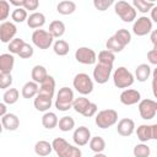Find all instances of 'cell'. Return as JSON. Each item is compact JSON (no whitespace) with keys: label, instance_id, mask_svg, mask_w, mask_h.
I'll use <instances>...</instances> for the list:
<instances>
[{"label":"cell","instance_id":"cell-1","mask_svg":"<svg viewBox=\"0 0 157 157\" xmlns=\"http://www.w3.org/2000/svg\"><path fill=\"white\" fill-rule=\"evenodd\" d=\"M113 82L118 88H126L134 83V75L126 67L119 66L113 74Z\"/></svg>","mask_w":157,"mask_h":157},{"label":"cell","instance_id":"cell-2","mask_svg":"<svg viewBox=\"0 0 157 157\" xmlns=\"http://www.w3.org/2000/svg\"><path fill=\"white\" fill-rule=\"evenodd\" d=\"M118 120V113L115 109H103L96 115V124L101 129H107L114 125Z\"/></svg>","mask_w":157,"mask_h":157},{"label":"cell","instance_id":"cell-3","mask_svg":"<svg viewBox=\"0 0 157 157\" xmlns=\"http://www.w3.org/2000/svg\"><path fill=\"white\" fill-rule=\"evenodd\" d=\"M74 101V92L69 87H61L56 94V101H55V107L59 110H67L71 108Z\"/></svg>","mask_w":157,"mask_h":157},{"label":"cell","instance_id":"cell-4","mask_svg":"<svg viewBox=\"0 0 157 157\" xmlns=\"http://www.w3.org/2000/svg\"><path fill=\"white\" fill-rule=\"evenodd\" d=\"M72 83H74V87L76 88V91L81 94H88L93 90V82H92L91 77L85 72H80V74L75 75Z\"/></svg>","mask_w":157,"mask_h":157},{"label":"cell","instance_id":"cell-5","mask_svg":"<svg viewBox=\"0 0 157 157\" xmlns=\"http://www.w3.org/2000/svg\"><path fill=\"white\" fill-rule=\"evenodd\" d=\"M114 7H115L117 15H118L123 21L130 22V21L135 20V17H136V10H135L129 2H126V1H124V0H119V1L115 2Z\"/></svg>","mask_w":157,"mask_h":157},{"label":"cell","instance_id":"cell-6","mask_svg":"<svg viewBox=\"0 0 157 157\" xmlns=\"http://www.w3.org/2000/svg\"><path fill=\"white\" fill-rule=\"evenodd\" d=\"M53 36L45 29H34L32 33V42L39 49H48L53 43Z\"/></svg>","mask_w":157,"mask_h":157},{"label":"cell","instance_id":"cell-7","mask_svg":"<svg viewBox=\"0 0 157 157\" xmlns=\"http://www.w3.org/2000/svg\"><path fill=\"white\" fill-rule=\"evenodd\" d=\"M139 112L142 119H146V120L152 119L157 112V102L150 98L141 99L139 102Z\"/></svg>","mask_w":157,"mask_h":157},{"label":"cell","instance_id":"cell-8","mask_svg":"<svg viewBox=\"0 0 157 157\" xmlns=\"http://www.w3.org/2000/svg\"><path fill=\"white\" fill-rule=\"evenodd\" d=\"M75 59L78 63L91 65V64H94L96 63L97 55H96V52L93 49H91L88 47H80L75 52Z\"/></svg>","mask_w":157,"mask_h":157},{"label":"cell","instance_id":"cell-9","mask_svg":"<svg viewBox=\"0 0 157 157\" xmlns=\"http://www.w3.org/2000/svg\"><path fill=\"white\" fill-rule=\"evenodd\" d=\"M113 65H107V64H101L98 63L94 69H93V78L98 83H105L112 74Z\"/></svg>","mask_w":157,"mask_h":157},{"label":"cell","instance_id":"cell-10","mask_svg":"<svg viewBox=\"0 0 157 157\" xmlns=\"http://www.w3.org/2000/svg\"><path fill=\"white\" fill-rule=\"evenodd\" d=\"M151 29H152V21L147 16L139 17L132 25V31L136 36H145L150 33Z\"/></svg>","mask_w":157,"mask_h":157},{"label":"cell","instance_id":"cell-11","mask_svg":"<svg viewBox=\"0 0 157 157\" xmlns=\"http://www.w3.org/2000/svg\"><path fill=\"white\" fill-rule=\"evenodd\" d=\"M17 28L15 26V23L10 22V21H4L0 25V40L2 43H10V39H13V36L16 34Z\"/></svg>","mask_w":157,"mask_h":157},{"label":"cell","instance_id":"cell-12","mask_svg":"<svg viewBox=\"0 0 157 157\" xmlns=\"http://www.w3.org/2000/svg\"><path fill=\"white\" fill-rule=\"evenodd\" d=\"M72 139H74V142L76 145L83 146V145H86L90 141V139H91V131H90L88 128H86L83 125L82 126H78V128L75 129L74 135H72Z\"/></svg>","mask_w":157,"mask_h":157},{"label":"cell","instance_id":"cell-13","mask_svg":"<svg viewBox=\"0 0 157 157\" xmlns=\"http://www.w3.org/2000/svg\"><path fill=\"white\" fill-rule=\"evenodd\" d=\"M140 98H141V94L139 91L136 90H132V88H129V90H124L121 93H120V102L125 105H131V104H135L137 102H140Z\"/></svg>","mask_w":157,"mask_h":157},{"label":"cell","instance_id":"cell-14","mask_svg":"<svg viewBox=\"0 0 157 157\" xmlns=\"http://www.w3.org/2000/svg\"><path fill=\"white\" fill-rule=\"evenodd\" d=\"M134 129H135V123L130 118H123L118 121L117 131L121 136H130L134 132Z\"/></svg>","mask_w":157,"mask_h":157},{"label":"cell","instance_id":"cell-15","mask_svg":"<svg viewBox=\"0 0 157 157\" xmlns=\"http://www.w3.org/2000/svg\"><path fill=\"white\" fill-rule=\"evenodd\" d=\"M1 124H2V128L4 129L10 130V131H13V130H16L20 126V119L13 113H6L1 118Z\"/></svg>","mask_w":157,"mask_h":157},{"label":"cell","instance_id":"cell-16","mask_svg":"<svg viewBox=\"0 0 157 157\" xmlns=\"http://www.w3.org/2000/svg\"><path fill=\"white\" fill-rule=\"evenodd\" d=\"M54 88H55V80L53 76L48 75L45 77V80L39 83V88H38V93L40 94H47L49 97H53L54 94Z\"/></svg>","mask_w":157,"mask_h":157},{"label":"cell","instance_id":"cell-17","mask_svg":"<svg viewBox=\"0 0 157 157\" xmlns=\"http://www.w3.org/2000/svg\"><path fill=\"white\" fill-rule=\"evenodd\" d=\"M52 98L53 97H49L47 94H40V93H37L36 98H34V108L39 112H45L48 110L50 107H52Z\"/></svg>","mask_w":157,"mask_h":157},{"label":"cell","instance_id":"cell-18","mask_svg":"<svg viewBox=\"0 0 157 157\" xmlns=\"http://www.w3.org/2000/svg\"><path fill=\"white\" fill-rule=\"evenodd\" d=\"M13 64H15V59L10 53L0 54V72L11 74Z\"/></svg>","mask_w":157,"mask_h":157},{"label":"cell","instance_id":"cell-19","mask_svg":"<svg viewBox=\"0 0 157 157\" xmlns=\"http://www.w3.org/2000/svg\"><path fill=\"white\" fill-rule=\"evenodd\" d=\"M44 22H45V16L43 12L34 11L27 17V25L31 28H39L40 26L44 25Z\"/></svg>","mask_w":157,"mask_h":157},{"label":"cell","instance_id":"cell-20","mask_svg":"<svg viewBox=\"0 0 157 157\" xmlns=\"http://www.w3.org/2000/svg\"><path fill=\"white\" fill-rule=\"evenodd\" d=\"M31 75H32V78L36 83H42L45 80V77L48 76L47 69L43 65H34L33 69H32Z\"/></svg>","mask_w":157,"mask_h":157},{"label":"cell","instance_id":"cell-21","mask_svg":"<svg viewBox=\"0 0 157 157\" xmlns=\"http://www.w3.org/2000/svg\"><path fill=\"white\" fill-rule=\"evenodd\" d=\"M76 9V4L72 1V0H61L59 1V4L56 5V10L59 13H63V15H69V13H72Z\"/></svg>","mask_w":157,"mask_h":157},{"label":"cell","instance_id":"cell-22","mask_svg":"<svg viewBox=\"0 0 157 157\" xmlns=\"http://www.w3.org/2000/svg\"><path fill=\"white\" fill-rule=\"evenodd\" d=\"M52 150H53L52 144L45 140H39L34 145V152L38 156H48L52 152Z\"/></svg>","mask_w":157,"mask_h":157},{"label":"cell","instance_id":"cell-23","mask_svg":"<svg viewBox=\"0 0 157 157\" xmlns=\"http://www.w3.org/2000/svg\"><path fill=\"white\" fill-rule=\"evenodd\" d=\"M38 83H36L34 81H28V82H26L25 85H23V87H22V96L25 97V98H32V97H34V96H37V93H38Z\"/></svg>","mask_w":157,"mask_h":157},{"label":"cell","instance_id":"cell-24","mask_svg":"<svg viewBox=\"0 0 157 157\" xmlns=\"http://www.w3.org/2000/svg\"><path fill=\"white\" fill-rule=\"evenodd\" d=\"M53 37H60L65 32V25L60 20H54L49 25V31H48Z\"/></svg>","mask_w":157,"mask_h":157},{"label":"cell","instance_id":"cell-25","mask_svg":"<svg viewBox=\"0 0 157 157\" xmlns=\"http://www.w3.org/2000/svg\"><path fill=\"white\" fill-rule=\"evenodd\" d=\"M42 124L45 129H53L58 125V117L53 112H47L42 117Z\"/></svg>","mask_w":157,"mask_h":157},{"label":"cell","instance_id":"cell-26","mask_svg":"<svg viewBox=\"0 0 157 157\" xmlns=\"http://www.w3.org/2000/svg\"><path fill=\"white\" fill-rule=\"evenodd\" d=\"M150 74H151V67L150 65L147 64H140L137 65V67L135 69V76L139 81L144 82L146 81L148 77H150Z\"/></svg>","mask_w":157,"mask_h":157},{"label":"cell","instance_id":"cell-27","mask_svg":"<svg viewBox=\"0 0 157 157\" xmlns=\"http://www.w3.org/2000/svg\"><path fill=\"white\" fill-rule=\"evenodd\" d=\"M136 135H137V139L142 142H146V141L151 140L152 139V136H151V125H146V124L139 125V128L136 130Z\"/></svg>","mask_w":157,"mask_h":157},{"label":"cell","instance_id":"cell-28","mask_svg":"<svg viewBox=\"0 0 157 157\" xmlns=\"http://www.w3.org/2000/svg\"><path fill=\"white\" fill-rule=\"evenodd\" d=\"M90 148L93 152H96V153L102 152L105 148V141H104V139L102 136H98V135L91 137L90 139Z\"/></svg>","mask_w":157,"mask_h":157},{"label":"cell","instance_id":"cell-29","mask_svg":"<svg viewBox=\"0 0 157 157\" xmlns=\"http://www.w3.org/2000/svg\"><path fill=\"white\" fill-rule=\"evenodd\" d=\"M114 38H115L123 47H125L126 44L130 43V40H131V34H130V32H129L128 29L120 28V29H118V31L114 33Z\"/></svg>","mask_w":157,"mask_h":157},{"label":"cell","instance_id":"cell-30","mask_svg":"<svg viewBox=\"0 0 157 157\" xmlns=\"http://www.w3.org/2000/svg\"><path fill=\"white\" fill-rule=\"evenodd\" d=\"M114 60H115V54L110 50L104 49V50H101L98 53V63H101V64L113 65Z\"/></svg>","mask_w":157,"mask_h":157},{"label":"cell","instance_id":"cell-31","mask_svg":"<svg viewBox=\"0 0 157 157\" xmlns=\"http://www.w3.org/2000/svg\"><path fill=\"white\" fill-rule=\"evenodd\" d=\"M53 49H54V53L58 54V55H66L70 50V47H69V43L64 39H58L54 45H53Z\"/></svg>","mask_w":157,"mask_h":157},{"label":"cell","instance_id":"cell-32","mask_svg":"<svg viewBox=\"0 0 157 157\" xmlns=\"http://www.w3.org/2000/svg\"><path fill=\"white\" fill-rule=\"evenodd\" d=\"M58 125H59V129L61 131H69L75 126V120H74L72 117L65 115V117H61L58 120Z\"/></svg>","mask_w":157,"mask_h":157},{"label":"cell","instance_id":"cell-33","mask_svg":"<svg viewBox=\"0 0 157 157\" xmlns=\"http://www.w3.org/2000/svg\"><path fill=\"white\" fill-rule=\"evenodd\" d=\"M88 104H90L88 98H86V97H78V98H74L71 107H72L77 113L82 114V112L86 109V107H87Z\"/></svg>","mask_w":157,"mask_h":157},{"label":"cell","instance_id":"cell-34","mask_svg":"<svg viewBox=\"0 0 157 157\" xmlns=\"http://www.w3.org/2000/svg\"><path fill=\"white\" fill-rule=\"evenodd\" d=\"M18 99V91L17 88H7L4 93V102L7 104H13Z\"/></svg>","mask_w":157,"mask_h":157},{"label":"cell","instance_id":"cell-35","mask_svg":"<svg viewBox=\"0 0 157 157\" xmlns=\"http://www.w3.org/2000/svg\"><path fill=\"white\" fill-rule=\"evenodd\" d=\"M105 47H107V50H110V52H113V53H117V52H121L123 50V45L114 38V36H112V37H109L108 39H107V42H105Z\"/></svg>","mask_w":157,"mask_h":157},{"label":"cell","instance_id":"cell-36","mask_svg":"<svg viewBox=\"0 0 157 157\" xmlns=\"http://www.w3.org/2000/svg\"><path fill=\"white\" fill-rule=\"evenodd\" d=\"M134 156L135 157H148L151 153V150L147 145L145 144H139L134 147Z\"/></svg>","mask_w":157,"mask_h":157},{"label":"cell","instance_id":"cell-37","mask_svg":"<svg viewBox=\"0 0 157 157\" xmlns=\"http://www.w3.org/2000/svg\"><path fill=\"white\" fill-rule=\"evenodd\" d=\"M11 17L15 22H23L26 18H27V11L23 9V7H16L12 13H11Z\"/></svg>","mask_w":157,"mask_h":157},{"label":"cell","instance_id":"cell-38","mask_svg":"<svg viewBox=\"0 0 157 157\" xmlns=\"http://www.w3.org/2000/svg\"><path fill=\"white\" fill-rule=\"evenodd\" d=\"M23 44H25V40H23L22 38H20V37L13 38V39L10 40V43H9V50H10V53H12V54H17Z\"/></svg>","mask_w":157,"mask_h":157},{"label":"cell","instance_id":"cell-39","mask_svg":"<svg viewBox=\"0 0 157 157\" xmlns=\"http://www.w3.org/2000/svg\"><path fill=\"white\" fill-rule=\"evenodd\" d=\"M132 2L137 7V10L141 12H147L150 9H152L155 6V4L152 1H146V0H134Z\"/></svg>","mask_w":157,"mask_h":157},{"label":"cell","instance_id":"cell-40","mask_svg":"<svg viewBox=\"0 0 157 157\" xmlns=\"http://www.w3.org/2000/svg\"><path fill=\"white\" fill-rule=\"evenodd\" d=\"M81 156H82L81 150L78 147H75V146L69 144V146L66 147V150H65V152L63 153L61 157H81Z\"/></svg>","mask_w":157,"mask_h":157},{"label":"cell","instance_id":"cell-41","mask_svg":"<svg viewBox=\"0 0 157 157\" xmlns=\"http://www.w3.org/2000/svg\"><path fill=\"white\" fill-rule=\"evenodd\" d=\"M17 54L20 55V58H23V59L31 58L33 55V48H32L31 44H28V43L25 42V44L21 47V49H20V52Z\"/></svg>","mask_w":157,"mask_h":157},{"label":"cell","instance_id":"cell-42","mask_svg":"<svg viewBox=\"0 0 157 157\" xmlns=\"http://www.w3.org/2000/svg\"><path fill=\"white\" fill-rule=\"evenodd\" d=\"M12 83V76L11 74L0 72V88H9Z\"/></svg>","mask_w":157,"mask_h":157},{"label":"cell","instance_id":"cell-43","mask_svg":"<svg viewBox=\"0 0 157 157\" xmlns=\"http://www.w3.org/2000/svg\"><path fill=\"white\" fill-rule=\"evenodd\" d=\"M10 13V4L6 0H0V21L7 18Z\"/></svg>","mask_w":157,"mask_h":157},{"label":"cell","instance_id":"cell-44","mask_svg":"<svg viewBox=\"0 0 157 157\" xmlns=\"http://www.w3.org/2000/svg\"><path fill=\"white\" fill-rule=\"evenodd\" d=\"M112 4H113V0H93V5H94L99 11L107 10Z\"/></svg>","mask_w":157,"mask_h":157},{"label":"cell","instance_id":"cell-45","mask_svg":"<svg viewBox=\"0 0 157 157\" xmlns=\"http://www.w3.org/2000/svg\"><path fill=\"white\" fill-rule=\"evenodd\" d=\"M96 112H97V104L93 103V102H90V104H88V105L86 107V109L82 112V115L86 117V118H88V117L94 115Z\"/></svg>","mask_w":157,"mask_h":157},{"label":"cell","instance_id":"cell-46","mask_svg":"<svg viewBox=\"0 0 157 157\" xmlns=\"http://www.w3.org/2000/svg\"><path fill=\"white\" fill-rule=\"evenodd\" d=\"M39 5L38 0H23V9L25 10H36Z\"/></svg>","mask_w":157,"mask_h":157},{"label":"cell","instance_id":"cell-47","mask_svg":"<svg viewBox=\"0 0 157 157\" xmlns=\"http://www.w3.org/2000/svg\"><path fill=\"white\" fill-rule=\"evenodd\" d=\"M147 59L151 64H157V49L156 48H152L148 53H147Z\"/></svg>","mask_w":157,"mask_h":157},{"label":"cell","instance_id":"cell-48","mask_svg":"<svg viewBox=\"0 0 157 157\" xmlns=\"http://www.w3.org/2000/svg\"><path fill=\"white\" fill-rule=\"evenodd\" d=\"M151 42H152V44H153V48L157 49V31H156V29H153V31L151 32Z\"/></svg>","mask_w":157,"mask_h":157},{"label":"cell","instance_id":"cell-49","mask_svg":"<svg viewBox=\"0 0 157 157\" xmlns=\"http://www.w3.org/2000/svg\"><path fill=\"white\" fill-rule=\"evenodd\" d=\"M156 81H157V70H155V71H153V81H152V91H153V94H155V96H157Z\"/></svg>","mask_w":157,"mask_h":157},{"label":"cell","instance_id":"cell-50","mask_svg":"<svg viewBox=\"0 0 157 157\" xmlns=\"http://www.w3.org/2000/svg\"><path fill=\"white\" fill-rule=\"evenodd\" d=\"M151 136L152 139H157V124H152L151 125Z\"/></svg>","mask_w":157,"mask_h":157},{"label":"cell","instance_id":"cell-51","mask_svg":"<svg viewBox=\"0 0 157 157\" xmlns=\"http://www.w3.org/2000/svg\"><path fill=\"white\" fill-rule=\"evenodd\" d=\"M10 4H12L17 7H22L23 6V0H10Z\"/></svg>","mask_w":157,"mask_h":157},{"label":"cell","instance_id":"cell-52","mask_svg":"<svg viewBox=\"0 0 157 157\" xmlns=\"http://www.w3.org/2000/svg\"><path fill=\"white\" fill-rule=\"evenodd\" d=\"M151 17L153 21L157 22V6H153L152 10H151Z\"/></svg>","mask_w":157,"mask_h":157},{"label":"cell","instance_id":"cell-53","mask_svg":"<svg viewBox=\"0 0 157 157\" xmlns=\"http://www.w3.org/2000/svg\"><path fill=\"white\" fill-rule=\"evenodd\" d=\"M5 114H6V105L0 102V117H2Z\"/></svg>","mask_w":157,"mask_h":157},{"label":"cell","instance_id":"cell-54","mask_svg":"<svg viewBox=\"0 0 157 157\" xmlns=\"http://www.w3.org/2000/svg\"><path fill=\"white\" fill-rule=\"evenodd\" d=\"M93 157H107V155H104V153H102V152H98V153H96Z\"/></svg>","mask_w":157,"mask_h":157},{"label":"cell","instance_id":"cell-55","mask_svg":"<svg viewBox=\"0 0 157 157\" xmlns=\"http://www.w3.org/2000/svg\"><path fill=\"white\" fill-rule=\"evenodd\" d=\"M2 129H4V128H2V124L0 123V134H1V131H2Z\"/></svg>","mask_w":157,"mask_h":157}]
</instances>
